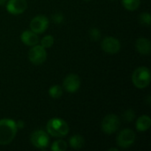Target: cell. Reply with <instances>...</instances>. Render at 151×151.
<instances>
[{
  "label": "cell",
  "instance_id": "21",
  "mask_svg": "<svg viewBox=\"0 0 151 151\" xmlns=\"http://www.w3.org/2000/svg\"><path fill=\"white\" fill-rule=\"evenodd\" d=\"M122 118L127 122H132L134 119V118H135V113H134V111L132 109H128V110H127L123 113Z\"/></svg>",
  "mask_w": 151,
  "mask_h": 151
},
{
  "label": "cell",
  "instance_id": "9",
  "mask_svg": "<svg viewBox=\"0 0 151 151\" xmlns=\"http://www.w3.org/2000/svg\"><path fill=\"white\" fill-rule=\"evenodd\" d=\"M49 19L44 15H37L34 17L30 22V30L38 34H42L49 27Z\"/></svg>",
  "mask_w": 151,
  "mask_h": 151
},
{
  "label": "cell",
  "instance_id": "15",
  "mask_svg": "<svg viewBox=\"0 0 151 151\" xmlns=\"http://www.w3.org/2000/svg\"><path fill=\"white\" fill-rule=\"evenodd\" d=\"M84 144H85V140H84L83 136H81L80 134L73 135L69 139V145L72 149L80 150L84 146Z\"/></svg>",
  "mask_w": 151,
  "mask_h": 151
},
{
  "label": "cell",
  "instance_id": "16",
  "mask_svg": "<svg viewBox=\"0 0 151 151\" xmlns=\"http://www.w3.org/2000/svg\"><path fill=\"white\" fill-rule=\"evenodd\" d=\"M141 4V0H122L123 6L128 11H135Z\"/></svg>",
  "mask_w": 151,
  "mask_h": 151
},
{
  "label": "cell",
  "instance_id": "8",
  "mask_svg": "<svg viewBox=\"0 0 151 151\" xmlns=\"http://www.w3.org/2000/svg\"><path fill=\"white\" fill-rule=\"evenodd\" d=\"M101 47L104 52L112 55V54H117L120 50L121 44L117 38L113 36H107L104 38V40L102 41Z\"/></svg>",
  "mask_w": 151,
  "mask_h": 151
},
{
  "label": "cell",
  "instance_id": "10",
  "mask_svg": "<svg viewBox=\"0 0 151 151\" xmlns=\"http://www.w3.org/2000/svg\"><path fill=\"white\" fill-rule=\"evenodd\" d=\"M80 87H81V79L75 73L68 74L63 81V88H65V91L69 93H74L78 91Z\"/></svg>",
  "mask_w": 151,
  "mask_h": 151
},
{
  "label": "cell",
  "instance_id": "7",
  "mask_svg": "<svg viewBox=\"0 0 151 151\" xmlns=\"http://www.w3.org/2000/svg\"><path fill=\"white\" fill-rule=\"evenodd\" d=\"M135 138V133L129 128H126L120 131L117 137L118 146L121 149H127L134 143Z\"/></svg>",
  "mask_w": 151,
  "mask_h": 151
},
{
  "label": "cell",
  "instance_id": "18",
  "mask_svg": "<svg viewBox=\"0 0 151 151\" xmlns=\"http://www.w3.org/2000/svg\"><path fill=\"white\" fill-rule=\"evenodd\" d=\"M67 149V143L63 140H58L54 142L50 147L52 151H65Z\"/></svg>",
  "mask_w": 151,
  "mask_h": 151
},
{
  "label": "cell",
  "instance_id": "14",
  "mask_svg": "<svg viewBox=\"0 0 151 151\" xmlns=\"http://www.w3.org/2000/svg\"><path fill=\"white\" fill-rule=\"evenodd\" d=\"M150 125L151 119L150 116L142 115V116H141V117H139L137 119L135 127L139 132H145V131L149 130V128L150 127Z\"/></svg>",
  "mask_w": 151,
  "mask_h": 151
},
{
  "label": "cell",
  "instance_id": "17",
  "mask_svg": "<svg viewBox=\"0 0 151 151\" xmlns=\"http://www.w3.org/2000/svg\"><path fill=\"white\" fill-rule=\"evenodd\" d=\"M49 95L50 97L54 99H58L62 96L63 95V88L59 85H54L51 86L49 89Z\"/></svg>",
  "mask_w": 151,
  "mask_h": 151
},
{
  "label": "cell",
  "instance_id": "19",
  "mask_svg": "<svg viewBox=\"0 0 151 151\" xmlns=\"http://www.w3.org/2000/svg\"><path fill=\"white\" fill-rule=\"evenodd\" d=\"M40 42H41V45L43 48H45V49L50 48L54 44V37L52 35H45L44 37L42 38Z\"/></svg>",
  "mask_w": 151,
  "mask_h": 151
},
{
  "label": "cell",
  "instance_id": "6",
  "mask_svg": "<svg viewBox=\"0 0 151 151\" xmlns=\"http://www.w3.org/2000/svg\"><path fill=\"white\" fill-rule=\"evenodd\" d=\"M47 52L45 48L42 45H34L29 50L28 52V59L34 65H42L46 61Z\"/></svg>",
  "mask_w": 151,
  "mask_h": 151
},
{
  "label": "cell",
  "instance_id": "2",
  "mask_svg": "<svg viewBox=\"0 0 151 151\" xmlns=\"http://www.w3.org/2000/svg\"><path fill=\"white\" fill-rule=\"evenodd\" d=\"M46 130L47 133L52 137L60 138L68 134L69 126L65 120L58 118H54L48 121L46 125Z\"/></svg>",
  "mask_w": 151,
  "mask_h": 151
},
{
  "label": "cell",
  "instance_id": "26",
  "mask_svg": "<svg viewBox=\"0 0 151 151\" xmlns=\"http://www.w3.org/2000/svg\"><path fill=\"white\" fill-rule=\"evenodd\" d=\"M109 151H119V150L116 148H112V149H109Z\"/></svg>",
  "mask_w": 151,
  "mask_h": 151
},
{
  "label": "cell",
  "instance_id": "20",
  "mask_svg": "<svg viewBox=\"0 0 151 151\" xmlns=\"http://www.w3.org/2000/svg\"><path fill=\"white\" fill-rule=\"evenodd\" d=\"M139 21L141 22V24L150 27L151 23V16L149 12H142L140 16H139Z\"/></svg>",
  "mask_w": 151,
  "mask_h": 151
},
{
  "label": "cell",
  "instance_id": "5",
  "mask_svg": "<svg viewBox=\"0 0 151 151\" xmlns=\"http://www.w3.org/2000/svg\"><path fill=\"white\" fill-rule=\"evenodd\" d=\"M31 144L39 150H45L50 144L49 134L43 130H35L30 135Z\"/></svg>",
  "mask_w": 151,
  "mask_h": 151
},
{
  "label": "cell",
  "instance_id": "4",
  "mask_svg": "<svg viewBox=\"0 0 151 151\" xmlns=\"http://www.w3.org/2000/svg\"><path fill=\"white\" fill-rule=\"evenodd\" d=\"M101 127L104 134H112L119 130L120 127V119L115 114H108L104 118Z\"/></svg>",
  "mask_w": 151,
  "mask_h": 151
},
{
  "label": "cell",
  "instance_id": "25",
  "mask_svg": "<svg viewBox=\"0 0 151 151\" xmlns=\"http://www.w3.org/2000/svg\"><path fill=\"white\" fill-rule=\"evenodd\" d=\"M6 2L7 0H0V5H4Z\"/></svg>",
  "mask_w": 151,
  "mask_h": 151
},
{
  "label": "cell",
  "instance_id": "3",
  "mask_svg": "<svg viewBox=\"0 0 151 151\" xmlns=\"http://www.w3.org/2000/svg\"><path fill=\"white\" fill-rule=\"evenodd\" d=\"M150 71L148 67L145 66L136 68L132 75V81L134 85L139 89L147 88L150 83Z\"/></svg>",
  "mask_w": 151,
  "mask_h": 151
},
{
  "label": "cell",
  "instance_id": "11",
  "mask_svg": "<svg viewBox=\"0 0 151 151\" xmlns=\"http://www.w3.org/2000/svg\"><path fill=\"white\" fill-rule=\"evenodd\" d=\"M27 8V0H9L6 4V10L9 13L19 15L23 13Z\"/></svg>",
  "mask_w": 151,
  "mask_h": 151
},
{
  "label": "cell",
  "instance_id": "22",
  "mask_svg": "<svg viewBox=\"0 0 151 151\" xmlns=\"http://www.w3.org/2000/svg\"><path fill=\"white\" fill-rule=\"evenodd\" d=\"M88 35H89V37L91 38V40H93V41H98L99 38L101 37V32L96 27L90 28L89 32H88Z\"/></svg>",
  "mask_w": 151,
  "mask_h": 151
},
{
  "label": "cell",
  "instance_id": "12",
  "mask_svg": "<svg viewBox=\"0 0 151 151\" xmlns=\"http://www.w3.org/2000/svg\"><path fill=\"white\" fill-rule=\"evenodd\" d=\"M21 42L27 46H34L39 42V37L36 33L32 30H25L21 33L20 35Z\"/></svg>",
  "mask_w": 151,
  "mask_h": 151
},
{
  "label": "cell",
  "instance_id": "24",
  "mask_svg": "<svg viewBox=\"0 0 151 151\" xmlns=\"http://www.w3.org/2000/svg\"><path fill=\"white\" fill-rule=\"evenodd\" d=\"M16 126H17L18 129H22L25 127V122L23 120H19L16 122Z\"/></svg>",
  "mask_w": 151,
  "mask_h": 151
},
{
  "label": "cell",
  "instance_id": "1",
  "mask_svg": "<svg viewBox=\"0 0 151 151\" xmlns=\"http://www.w3.org/2000/svg\"><path fill=\"white\" fill-rule=\"evenodd\" d=\"M17 126L13 119H0V145L10 144L17 134Z\"/></svg>",
  "mask_w": 151,
  "mask_h": 151
},
{
  "label": "cell",
  "instance_id": "23",
  "mask_svg": "<svg viewBox=\"0 0 151 151\" xmlns=\"http://www.w3.org/2000/svg\"><path fill=\"white\" fill-rule=\"evenodd\" d=\"M51 19L56 24H61L64 21V15L60 12H57L52 15Z\"/></svg>",
  "mask_w": 151,
  "mask_h": 151
},
{
  "label": "cell",
  "instance_id": "27",
  "mask_svg": "<svg viewBox=\"0 0 151 151\" xmlns=\"http://www.w3.org/2000/svg\"><path fill=\"white\" fill-rule=\"evenodd\" d=\"M86 1H88V0H86Z\"/></svg>",
  "mask_w": 151,
  "mask_h": 151
},
{
  "label": "cell",
  "instance_id": "13",
  "mask_svg": "<svg viewBox=\"0 0 151 151\" xmlns=\"http://www.w3.org/2000/svg\"><path fill=\"white\" fill-rule=\"evenodd\" d=\"M135 49L142 55H150L151 51L150 41L145 37H140L135 42Z\"/></svg>",
  "mask_w": 151,
  "mask_h": 151
}]
</instances>
